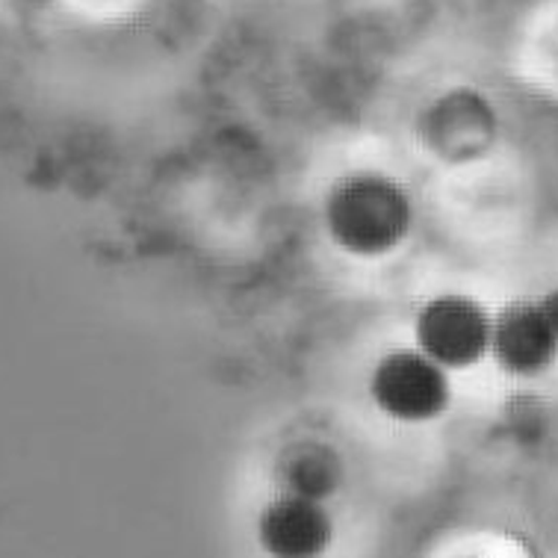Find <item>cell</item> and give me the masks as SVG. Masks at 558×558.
Masks as SVG:
<instances>
[{
  "label": "cell",
  "mask_w": 558,
  "mask_h": 558,
  "mask_svg": "<svg viewBox=\"0 0 558 558\" xmlns=\"http://www.w3.org/2000/svg\"><path fill=\"white\" fill-rule=\"evenodd\" d=\"M416 349L444 369H470L490 357L494 316L464 293H440L414 319Z\"/></svg>",
  "instance_id": "3957f363"
},
{
  "label": "cell",
  "mask_w": 558,
  "mask_h": 558,
  "mask_svg": "<svg viewBox=\"0 0 558 558\" xmlns=\"http://www.w3.org/2000/svg\"><path fill=\"white\" fill-rule=\"evenodd\" d=\"M490 357L518 378H538L558 361V331L541 302H514L494 316Z\"/></svg>",
  "instance_id": "277c9868"
},
{
  "label": "cell",
  "mask_w": 558,
  "mask_h": 558,
  "mask_svg": "<svg viewBox=\"0 0 558 558\" xmlns=\"http://www.w3.org/2000/svg\"><path fill=\"white\" fill-rule=\"evenodd\" d=\"M449 369L420 349H397L376 364L369 376V397L381 414L399 423H428L452 402Z\"/></svg>",
  "instance_id": "7a4b0ae2"
},
{
  "label": "cell",
  "mask_w": 558,
  "mask_h": 558,
  "mask_svg": "<svg viewBox=\"0 0 558 558\" xmlns=\"http://www.w3.org/2000/svg\"><path fill=\"white\" fill-rule=\"evenodd\" d=\"M538 302H541V307L547 311L549 323L556 325V331H558V290L547 293V295H544V299H538Z\"/></svg>",
  "instance_id": "52a82bcc"
},
{
  "label": "cell",
  "mask_w": 558,
  "mask_h": 558,
  "mask_svg": "<svg viewBox=\"0 0 558 558\" xmlns=\"http://www.w3.org/2000/svg\"><path fill=\"white\" fill-rule=\"evenodd\" d=\"M284 478L287 490H295V494H305V497L325 499L328 490L337 485L340 478V470H337V461L331 458V452L323 447L316 449H295L290 452L284 461Z\"/></svg>",
  "instance_id": "8992f818"
},
{
  "label": "cell",
  "mask_w": 558,
  "mask_h": 558,
  "mask_svg": "<svg viewBox=\"0 0 558 558\" xmlns=\"http://www.w3.org/2000/svg\"><path fill=\"white\" fill-rule=\"evenodd\" d=\"M325 228L343 252L385 257L411 231L414 204L405 186L378 172L345 174L325 198Z\"/></svg>",
  "instance_id": "6da1fadb"
},
{
  "label": "cell",
  "mask_w": 558,
  "mask_h": 558,
  "mask_svg": "<svg viewBox=\"0 0 558 558\" xmlns=\"http://www.w3.org/2000/svg\"><path fill=\"white\" fill-rule=\"evenodd\" d=\"M257 538L272 556H319L331 544V514L325 511L323 499L287 490L260 511Z\"/></svg>",
  "instance_id": "5b68a950"
}]
</instances>
